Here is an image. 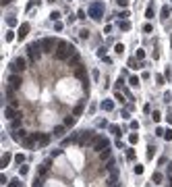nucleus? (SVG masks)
Instances as JSON below:
<instances>
[{"label": "nucleus", "instance_id": "nucleus-1", "mask_svg": "<svg viewBox=\"0 0 172 187\" xmlns=\"http://www.w3.org/2000/svg\"><path fill=\"white\" fill-rule=\"evenodd\" d=\"M75 54V48L71 46V44H66V42H60L58 44V50L54 52V56L58 58V60H66L69 56H73Z\"/></svg>", "mask_w": 172, "mask_h": 187}, {"label": "nucleus", "instance_id": "nucleus-2", "mask_svg": "<svg viewBox=\"0 0 172 187\" xmlns=\"http://www.w3.org/2000/svg\"><path fill=\"white\" fill-rule=\"evenodd\" d=\"M106 148H110V143H108V140L106 137H95V143H93V150L100 154L102 150H106Z\"/></svg>", "mask_w": 172, "mask_h": 187}, {"label": "nucleus", "instance_id": "nucleus-3", "mask_svg": "<svg viewBox=\"0 0 172 187\" xmlns=\"http://www.w3.org/2000/svg\"><path fill=\"white\" fill-rule=\"evenodd\" d=\"M93 140H95L93 131H83V133H81V140H79V145H81V148H85L87 143H91Z\"/></svg>", "mask_w": 172, "mask_h": 187}, {"label": "nucleus", "instance_id": "nucleus-4", "mask_svg": "<svg viewBox=\"0 0 172 187\" xmlns=\"http://www.w3.org/2000/svg\"><path fill=\"white\" fill-rule=\"evenodd\" d=\"M10 69H13L15 73H17V71H25V69H27V60H25V58L21 56V58H17V60H15V62L10 65Z\"/></svg>", "mask_w": 172, "mask_h": 187}, {"label": "nucleus", "instance_id": "nucleus-5", "mask_svg": "<svg viewBox=\"0 0 172 187\" xmlns=\"http://www.w3.org/2000/svg\"><path fill=\"white\" fill-rule=\"evenodd\" d=\"M10 137H13L15 141H19V143H21V141H25V140H27V131H25V129H15Z\"/></svg>", "mask_w": 172, "mask_h": 187}, {"label": "nucleus", "instance_id": "nucleus-6", "mask_svg": "<svg viewBox=\"0 0 172 187\" xmlns=\"http://www.w3.org/2000/svg\"><path fill=\"white\" fill-rule=\"evenodd\" d=\"M4 117L8 119V121H15L17 117H19V112L15 110V106L10 104V106H4Z\"/></svg>", "mask_w": 172, "mask_h": 187}, {"label": "nucleus", "instance_id": "nucleus-7", "mask_svg": "<svg viewBox=\"0 0 172 187\" xmlns=\"http://www.w3.org/2000/svg\"><path fill=\"white\" fill-rule=\"evenodd\" d=\"M27 54H29V58L35 62V60H40V56H38V44H31V46H27Z\"/></svg>", "mask_w": 172, "mask_h": 187}, {"label": "nucleus", "instance_id": "nucleus-8", "mask_svg": "<svg viewBox=\"0 0 172 187\" xmlns=\"http://www.w3.org/2000/svg\"><path fill=\"white\" fill-rule=\"evenodd\" d=\"M27 33H29V23H23V25L19 27V36H17V38H19V40H23Z\"/></svg>", "mask_w": 172, "mask_h": 187}, {"label": "nucleus", "instance_id": "nucleus-9", "mask_svg": "<svg viewBox=\"0 0 172 187\" xmlns=\"http://www.w3.org/2000/svg\"><path fill=\"white\" fill-rule=\"evenodd\" d=\"M8 81H10V85H13V88H19V85L23 83V79H21L19 75H10V77H8Z\"/></svg>", "mask_w": 172, "mask_h": 187}, {"label": "nucleus", "instance_id": "nucleus-10", "mask_svg": "<svg viewBox=\"0 0 172 187\" xmlns=\"http://www.w3.org/2000/svg\"><path fill=\"white\" fill-rule=\"evenodd\" d=\"M10 160H13V154H10V152H4V154H2V168H6V166L10 164Z\"/></svg>", "mask_w": 172, "mask_h": 187}, {"label": "nucleus", "instance_id": "nucleus-11", "mask_svg": "<svg viewBox=\"0 0 172 187\" xmlns=\"http://www.w3.org/2000/svg\"><path fill=\"white\" fill-rule=\"evenodd\" d=\"M100 13H102V6H100V4H95V6H93V8L89 10V15H91L93 19H100V17H102Z\"/></svg>", "mask_w": 172, "mask_h": 187}, {"label": "nucleus", "instance_id": "nucleus-12", "mask_svg": "<svg viewBox=\"0 0 172 187\" xmlns=\"http://www.w3.org/2000/svg\"><path fill=\"white\" fill-rule=\"evenodd\" d=\"M42 46L46 52H52V48H54V40H42Z\"/></svg>", "mask_w": 172, "mask_h": 187}, {"label": "nucleus", "instance_id": "nucleus-13", "mask_svg": "<svg viewBox=\"0 0 172 187\" xmlns=\"http://www.w3.org/2000/svg\"><path fill=\"white\" fill-rule=\"evenodd\" d=\"M110 154H112V152H110V148L102 150V152H100V160H102V162H104V160H108V158H110Z\"/></svg>", "mask_w": 172, "mask_h": 187}, {"label": "nucleus", "instance_id": "nucleus-14", "mask_svg": "<svg viewBox=\"0 0 172 187\" xmlns=\"http://www.w3.org/2000/svg\"><path fill=\"white\" fill-rule=\"evenodd\" d=\"M75 123H77V119H75V117H66V119H64V127H73Z\"/></svg>", "mask_w": 172, "mask_h": 187}, {"label": "nucleus", "instance_id": "nucleus-15", "mask_svg": "<svg viewBox=\"0 0 172 187\" xmlns=\"http://www.w3.org/2000/svg\"><path fill=\"white\" fill-rule=\"evenodd\" d=\"M54 135H56V137H62V135H64V127H62V125L54 127Z\"/></svg>", "mask_w": 172, "mask_h": 187}, {"label": "nucleus", "instance_id": "nucleus-16", "mask_svg": "<svg viewBox=\"0 0 172 187\" xmlns=\"http://www.w3.org/2000/svg\"><path fill=\"white\" fill-rule=\"evenodd\" d=\"M162 179H164L162 173H154V175H151V181H154V183H162Z\"/></svg>", "mask_w": 172, "mask_h": 187}, {"label": "nucleus", "instance_id": "nucleus-17", "mask_svg": "<svg viewBox=\"0 0 172 187\" xmlns=\"http://www.w3.org/2000/svg\"><path fill=\"white\" fill-rule=\"evenodd\" d=\"M8 187H23V183H21V179H13V181H8Z\"/></svg>", "mask_w": 172, "mask_h": 187}, {"label": "nucleus", "instance_id": "nucleus-18", "mask_svg": "<svg viewBox=\"0 0 172 187\" xmlns=\"http://www.w3.org/2000/svg\"><path fill=\"white\" fill-rule=\"evenodd\" d=\"M77 141V135H73V137H66V140L62 141V145H71V143H75Z\"/></svg>", "mask_w": 172, "mask_h": 187}, {"label": "nucleus", "instance_id": "nucleus-19", "mask_svg": "<svg viewBox=\"0 0 172 187\" xmlns=\"http://www.w3.org/2000/svg\"><path fill=\"white\" fill-rule=\"evenodd\" d=\"M102 108H104V110H108V112H110V110H112V108H114V104H112V102H102Z\"/></svg>", "mask_w": 172, "mask_h": 187}, {"label": "nucleus", "instance_id": "nucleus-20", "mask_svg": "<svg viewBox=\"0 0 172 187\" xmlns=\"http://www.w3.org/2000/svg\"><path fill=\"white\" fill-rule=\"evenodd\" d=\"M48 143H50V135H42V140H40V145H48Z\"/></svg>", "mask_w": 172, "mask_h": 187}, {"label": "nucleus", "instance_id": "nucleus-21", "mask_svg": "<svg viewBox=\"0 0 172 187\" xmlns=\"http://www.w3.org/2000/svg\"><path fill=\"white\" fill-rule=\"evenodd\" d=\"M46 171H48V164L40 166V168H38V177H44V175H46Z\"/></svg>", "mask_w": 172, "mask_h": 187}, {"label": "nucleus", "instance_id": "nucleus-22", "mask_svg": "<svg viewBox=\"0 0 172 187\" xmlns=\"http://www.w3.org/2000/svg\"><path fill=\"white\" fill-rule=\"evenodd\" d=\"M151 119H154L156 123H160V119H162V114H160L158 110H154V112H151Z\"/></svg>", "mask_w": 172, "mask_h": 187}, {"label": "nucleus", "instance_id": "nucleus-23", "mask_svg": "<svg viewBox=\"0 0 172 187\" xmlns=\"http://www.w3.org/2000/svg\"><path fill=\"white\" fill-rule=\"evenodd\" d=\"M27 173H29V166H25V164H23V166L19 168V175H21V177H25Z\"/></svg>", "mask_w": 172, "mask_h": 187}, {"label": "nucleus", "instance_id": "nucleus-24", "mask_svg": "<svg viewBox=\"0 0 172 187\" xmlns=\"http://www.w3.org/2000/svg\"><path fill=\"white\" fill-rule=\"evenodd\" d=\"M15 162L23 164V162H25V156H23V154H17V156H15Z\"/></svg>", "mask_w": 172, "mask_h": 187}, {"label": "nucleus", "instance_id": "nucleus-25", "mask_svg": "<svg viewBox=\"0 0 172 187\" xmlns=\"http://www.w3.org/2000/svg\"><path fill=\"white\" fill-rule=\"evenodd\" d=\"M143 171H145L143 164H137V166H135V175H143Z\"/></svg>", "mask_w": 172, "mask_h": 187}, {"label": "nucleus", "instance_id": "nucleus-26", "mask_svg": "<svg viewBox=\"0 0 172 187\" xmlns=\"http://www.w3.org/2000/svg\"><path fill=\"white\" fill-rule=\"evenodd\" d=\"M129 141H131V143H137V141H139V135H137V133H131V135H129Z\"/></svg>", "mask_w": 172, "mask_h": 187}, {"label": "nucleus", "instance_id": "nucleus-27", "mask_svg": "<svg viewBox=\"0 0 172 187\" xmlns=\"http://www.w3.org/2000/svg\"><path fill=\"white\" fill-rule=\"evenodd\" d=\"M164 140H166V141H172V129L164 131Z\"/></svg>", "mask_w": 172, "mask_h": 187}, {"label": "nucleus", "instance_id": "nucleus-28", "mask_svg": "<svg viewBox=\"0 0 172 187\" xmlns=\"http://www.w3.org/2000/svg\"><path fill=\"white\" fill-rule=\"evenodd\" d=\"M127 158H129V160H133V158H135V150H133V148H129V150H127Z\"/></svg>", "mask_w": 172, "mask_h": 187}, {"label": "nucleus", "instance_id": "nucleus-29", "mask_svg": "<svg viewBox=\"0 0 172 187\" xmlns=\"http://www.w3.org/2000/svg\"><path fill=\"white\" fill-rule=\"evenodd\" d=\"M154 150H156V148H154V145H149V148H147V158H149V160H151V158H154Z\"/></svg>", "mask_w": 172, "mask_h": 187}, {"label": "nucleus", "instance_id": "nucleus-30", "mask_svg": "<svg viewBox=\"0 0 172 187\" xmlns=\"http://www.w3.org/2000/svg\"><path fill=\"white\" fill-rule=\"evenodd\" d=\"M168 15H170V8H168V6H164V8H162V17H164V19H166V17H168Z\"/></svg>", "mask_w": 172, "mask_h": 187}, {"label": "nucleus", "instance_id": "nucleus-31", "mask_svg": "<svg viewBox=\"0 0 172 187\" xmlns=\"http://www.w3.org/2000/svg\"><path fill=\"white\" fill-rule=\"evenodd\" d=\"M110 131H112V133H114V135H120V129H118V127H116V125H112V127H110Z\"/></svg>", "mask_w": 172, "mask_h": 187}, {"label": "nucleus", "instance_id": "nucleus-32", "mask_svg": "<svg viewBox=\"0 0 172 187\" xmlns=\"http://www.w3.org/2000/svg\"><path fill=\"white\" fill-rule=\"evenodd\" d=\"M131 85H133V88H137V85H139V79H137V77H131V81H129Z\"/></svg>", "mask_w": 172, "mask_h": 187}, {"label": "nucleus", "instance_id": "nucleus-33", "mask_svg": "<svg viewBox=\"0 0 172 187\" xmlns=\"http://www.w3.org/2000/svg\"><path fill=\"white\" fill-rule=\"evenodd\" d=\"M137 58L143 60V58H145V52H143V50H137Z\"/></svg>", "mask_w": 172, "mask_h": 187}, {"label": "nucleus", "instance_id": "nucleus-34", "mask_svg": "<svg viewBox=\"0 0 172 187\" xmlns=\"http://www.w3.org/2000/svg\"><path fill=\"white\" fill-rule=\"evenodd\" d=\"M81 112H83V104H79V106L75 108V117H77V114H81Z\"/></svg>", "mask_w": 172, "mask_h": 187}, {"label": "nucleus", "instance_id": "nucleus-35", "mask_svg": "<svg viewBox=\"0 0 172 187\" xmlns=\"http://www.w3.org/2000/svg\"><path fill=\"white\" fill-rule=\"evenodd\" d=\"M129 67L131 69H137V60H135V58H131L129 60Z\"/></svg>", "mask_w": 172, "mask_h": 187}, {"label": "nucleus", "instance_id": "nucleus-36", "mask_svg": "<svg viewBox=\"0 0 172 187\" xmlns=\"http://www.w3.org/2000/svg\"><path fill=\"white\" fill-rule=\"evenodd\" d=\"M13 38H15V36H13V31H6V42H10Z\"/></svg>", "mask_w": 172, "mask_h": 187}, {"label": "nucleus", "instance_id": "nucleus-37", "mask_svg": "<svg viewBox=\"0 0 172 187\" xmlns=\"http://www.w3.org/2000/svg\"><path fill=\"white\" fill-rule=\"evenodd\" d=\"M19 125H21V121H19V119H15V121H13V129H17Z\"/></svg>", "mask_w": 172, "mask_h": 187}, {"label": "nucleus", "instance_id": "nucleus-38", "mask_svg": "<svg viewBox=\"0 0 172 187\" xmlns=\"http://www.w3.org/2000/svg\"><path fill=\"white\" fill-rule=\"evenodd\" d=\"M166 121H168V125H172V112L168 114V117H166Z\"/></svg>", "mask_w": 172, "mask_h": 187}, {"label": "nucleus", "instance_id": "nucleus-39", "mask_svg": "<svg viewBox=\"0 0 172 187\" xmlns=\"http://www.w3.org/2000/svg\"><path fill=\"white\" fill-rule=\"evenodd\" d=\"M118 4L120 6H127V0H118Z\"/></svg>", "mask_w": 172, "mask_h": 187}, {"label": "nucleus", "instance_id": "nucleus-40", "mask_svg": "<svg viewBox=\"0 0 172 187\" xmlns=\"http://www.w3.org/2000/svg\"><path fill=\"white\" fill-rule=\"evenodd\" d=\"M8 2H10V0H2V6H6V4H8Z\"/></svg>", "mask_w": 172, "mask_h": 187}, {"label": "nucleus", "instance_id": "nucleus-41", "mask_svg": "<svg viewBox=\"0 0 172 187\" xmlns=\"http://www.w3.org/2000/svg\"><path fill=\"white\" fill-rule=\"evenodd\" d=\"M112 187H118V185H112Z\"/></svg>", "mask_w": 172, "mask_h": 187}, {"label": "nucleus", "instance_id": "nucleus-42", "mask_svg": "<svg viewBox=\"0 0 172 187\" xmlns=\"http://www.w3.org/2000/svg\"><path fill=\"white\" fill-rule=\"evenodd\" d=\"M147 187H151V185H147Z\"/></svg>", "mask_w": 172, "mask_h": 187}]
</instances>
